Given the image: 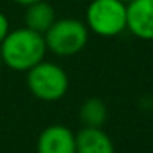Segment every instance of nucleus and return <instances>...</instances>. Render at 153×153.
Instances as JSON below:
<instances>
[{"mask_svg": "<svg viewBox=\"0 0 153 153\" xmlns=\"http://www.w3.org/2000/svg\"><path fill=\"white\" fill-rule=\"evenodd\" d=\"M46 51L45 35L27 27L12 30L0 43V58L4 66L18 73H27L41 63L46 56Z\"/></svg>", "mask_w": 153, "mask_h": 153, "instance_id": "f257e3e1", "label": "nucleus"}, {"mask_svg": "<svg viewBox=\"0 0 153 153\" xmlns=\"http://www.w3.org/2000/svg\"><path fill=\"white\" fill-rule=\"evenodd\" d=\"M48 51L61 58L76 56L86 48L89 41V28L76 18L56 20L45 33Z\"/></svg>", "mask_w": 153, "mask_h": 153, "instance_id": "f03ea898", "label": "nucleus"}, {"mask_svg": "<svg viewBox=\"0 0 153 153\" xmlns=\"http://www.w3.org/2000/svg\"><path fill=\"white\" fill-rule=\"evenodd\" d=\"M27 86L36 99L56 102L66 96L69 89V77L59 64L43 59L27 71Z\"/></svg>", "mask_w": 153, "mask_h": 153, "instance_id": "7ed1b4c3", "label": "nucleus"}, {"mask_svg": "<svg viewBox=\"0 0 153 153\" xmlns=\"http://www.w3.org/2000/svg\"><path fill=\"white\" fill-rule=\"evenodd\" d=\"M84 23L99 36H119L127 30V5L120 0H91Z\"/></svg>", "mask_w": 153, "mask_h": 153, "instance_id": "20e7f679", "label": "nucleus"}, {"mask_svg": "<svg viewBox=\"0 0 153 153\" xmlns=\"http://www.w3.org/2000/svg\"><path fill=\"white\" fill-rule=\"evenodd\" d=\"M36 153H76V133L66 125H48L40 133Z\"/></svg>", "mask_w": 153, "mask_h": 153, "instance_id": "39448f33", "label": "nucleus"}, {"mask_svg": "<svg viewBox=\"0 0 153 153\" xmlns=\"http://www.w3.org/2000/svg\"><path fill=\"white\" fill-rule=\"evenodd\" d=\"M127 30L140 40H153V0H133L127 5Z\"/></svg>", "mask_w": 153, "mask_h": 153, "instance_id": "423d86ee", "label": "nucleus"}, {"mask_svg": "<svg viewBox=\"0 0 153 153\" xmlns=\"http://www.w3.org/2000/svg\"><path fill=\"white\" fill-rule=\"evenodd\" d=\"M76 153H115V148L102 128L82 127L76 133Z\"/></svg>", "mask_w": 153, "mask_h": 153, "instance_id": "0eeeda50", "label": "nucleus"}, {"mask_svg": "<svg viewBox=\"0 0 153 153\" xmlns=\"http://www.w3.org/2000/svg\"><path fill=\"white\" fill-rule=\"evenodd\" d=\"M56 22V10L46 0H40L25 7V27L45 35Z\"/></svg>", "mask_w": 153, "mask_h": 153, "instance_id": "6e6552de", "label": "nucleus"}, {"mask_svg": "<svg viewBox=\"0 0 153 153\" xmlns=\"http://www.w3.org/2000/svg\"><path fill=\"white\" fill-rule=\"evenodd\" d=\"M79 119L84 127H99L102 128L107 120V105L102 99L89 97L82 102L79 109Z\"/></svg>", "mask_w": 153, "mask_h": 153, "instance_id": "1a4fd4ad", "label": "nucleus"}, {"mask_svg": "<svg viewBox=\"0 0 153 153\" xmlns=\"http://www.w3.org/2000/svg\"><path fill=\"white\" fill-rule=\"evenodd\" d=\"M10 22H8L7 15L4 12H0V43L7 38V35L10 33Z\"/></svg>", "mask_w": 153, "mask_h": 153, "instance_id": "9d476101", "label": "nucleus"}, {"mask_svg": "<svg viewBox=\"0 0 153 153\" xmlns=\"http://www.w3.org/2000/svg\"><path fill=\"white\" fill-rule=\"evenodd\" d=\"M13 2L18 5H23V7H28V5L35 4V2H40V0H13Z\"/></svg>", "mask_w": 153, "mask_h": 153, "instance_id": "9b49d317", "label": "nucleus"}, {"mask_svg": "<svg viewBox=\"0 0 153 153\" xmlns=\"http://www.w3.org/2000/svg\"><path fill=\"white\" fill-rule=\"evenodd\" d=\"M120 2H123V4H125V5H128L130 2H133V0H120Z\"/></svg>", "mask_w": 153, "mask_h": 153, "instance_id": "f8f14e48", "label": "nucleus"}, {"mask_svg": "<svg viewBox=\"0 0 153 153\" xmlns=\"http://www.w3.org/2000/svg\"><path fill=\"white\" fill-rule=\"evenodd\" d=\"M2 66H4V63H2V58H0V69H2Z\"/></svg>", "mask_w": 153, "mask_h": 153, "instance_id": "ddd939ff", "label": "nucleus"}, {"mask_svg": "<svg viewBox=\"0 0 153 153\" xmlns=\"http://www.w3.org/2000/svg\"><path fill=\"white\" fill-rule=\"evenodd\" d=\"M74 2H84V0H74Z\"/></svg>", "mask_w": 153, "mask_h": 153, "instance_id": "4468645a", "label": "nucleus"}]
</instances>
